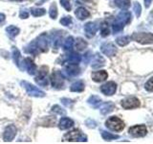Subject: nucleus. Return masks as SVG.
Masks as SVG:
<instances>
[{
	"instance_id": "nucleus-6",
	"label": "nucleus",
	"mask_w": 153,
	"mask_h": 144,
	"mask_svg": "<svg viewBox=\"0 0 153 144\" xmlns=\"http://www.w3.org/2000/svg\"><path fill=\"white\" fill-rule=\"evenodd\" d=\"M122 107L126 110H131V109H136L138 107H140V101L136 97H127L126 99H123L122 101Z\"/></svg>"
},
{
	"instance_id": "nucleus-16",
	"label": "nucleus",
	"mask_w": 153,
	"mask_h": 144,
	"mask_svg": "<svg viewBox=\"0 0 153 144\" xmlns=\"http://www.w3.org/2000/svg\"><path fill=\"white\" fill-rule=\"evenodd\" d=\"M65 71L69 76H76L78 74H79V72H80L78 64H69L67 65L65 67Z\"/></svg>"
},
{
	"instance_id": "nucleus-46",
	"label": "nucleus",
	"mask_w": 153,
	"mask_h": 144,
	"mask_svg": "<svg viewBox=\"0 0 153 144\" xmlns=\"http://www.w3.org/2000/svg\"><path fill=\"white\" fill-rule=\"evenodd\" d=\"M11 1H17L18 2V1H23V0H11Z\"/></svg>"
},
{
	"instance_id": "nucleus-32",
	"label": "nucleus",
	"mask_w": 153,
	"mask_h": 144,
	"mask_svg": "<svg viewBox=\"0 0 153 144\" xmlns=\"http://www.w3.org/2000/svg\"><path fill=\"white\" fill-rule=\"evenodd\" d=\"M123 26H124V24L122 23V22H120L118 20H116L114 23H113V25H112V28H113V32L114 33H118L120 31H122L123 29Z\"/></svg>"
},
{
	"instance_id": "nucleus-19",
	"label": "nucleus",
	"mask_w": 153,
	"mask_h": 144,
	"mask_svg": "<svg viewBox=\"0 0 153 144\" xmlns=\"http://www.w3.org/2000/svg\"><path fill=\"white\" fill-rule=\"evenodd\" d=\"M36 44L38 49L42 52H46L48 50V42H47V40L43 36H41L37 38L36 41Z\"/></svg>"
},
{
	"instance_id": "nucleus-11",
	"label": "nucleus",
	"mask_w": 153,
	"mask_h": 144,
	"mask_svg": "<svg viewBox=\"0 0 153 144\" xmlns=\"http://www.w3.org/2000/svg\"><path fill=\"white\" fill-rule=\"evenodd\" d=\"M100 50H102V52L105 56H108V57H114L117 53V48L115 47L113 43H110V42H106L102 44Z\"/></svg>"
},
{
	"instance_id": "nucleus-36",
	"label": "nucleus",
	"mask_w": 153,
	"mask_h": 144,
	"mask_svg": "<svg viewBox=\"0 0 153 144\" xmlns=\"http://www.w3.org/2000/svg\"><path fill=\"white\" fill-rule=\"evenodd\" d=\"M72 23V18L71 16H64V17H62L60 19V24L61 25H63V26H69L70 24Z\"/></svg>"
},
{
	"instance_id": "nucleus-15",
	"label": "nucleus",
	"mask_w": 153,
	"mask_h": 144,
	"mask_svg": "<svg viewBox=\"0 0 153 144\" xmlns=\"http://www.w3.org/2000/svg\"><path fill=\"white\" fill-rule=\"evenodd\" d=\"M74 126V121L68 117H62L59 121V127L60 130H67Z\"/></svg>"
},
{
	"instance_id": "nucleus-17",
	"label": "nucleus",
	"mask_w": 153,
	"mask_h": 144,
	"mask_svg": "<svg viewBox=\"0 0 153 144\" xmlns=\"http://www.w3.org/2000/svg\"><path fill=\"white\" fill-rule=\"evenodd\" d=\"M75 14H76V16L79 19V20H84V19L89 17V16H90L89 12L83 7H79V8L76 9V12H75Z\"/></svg>"
},
{
	"instance_id": "nucleus-44",
	"label": "nucleus",
	"mask_w": 153,
	"mask_h": 144,
	"mask_svg": "<svg viewBox=\"0 0 153 144\" xmlns=\"http://www.w3.org/2000/svg\"><path fill=\"white\" fill-rule=\"evenodd\" d=\"M5 19H6V16H5V14H0V24H2L5 21Z\"/></svg>"
},
{
	"instance_id": "nucleus-23",
	"label": "nucleus",
	"mask_w": 153,
	"mask_h": 144,
	"mask_svg": "<svg viewBox=\"0 0 153 144\" xmlns=\"http://www.w3.org/2000/svg\"><path fill=\"white\" fill-rule=\"evenodd\" d=\"M6 32L11 38H14L19 34V32H20V29H19L18 27H16V26L11 25V26H9V27L6 28Z\"/></svg>"
},
{
	"instance_id": "nucleus-12",
	"label": "nucleus",
	"mask_w": 153,
	"mask_h": 144,
	"mask_svg": "<svg viewBox=\"0 0 153 144\" xmlns=\"http://www.w3.org/2000/svg\"><path fill=\"white\" fill-rule=\"evenodd\" d=\"M23 65L30 75H35L36 72V65L31 58H26L23 61Z\"/></svg>"
},
{
	"instance_id": "nucleus-28",
	"label": "nucleus",
	"mask_w": 153,
	"mask_h": 144,
	"mask_svg": "<svg viewBox=\"0 0 153 144\" xmlns=\"http://www.w3.org/2000/svg\"><path fill=\"white\" fill-rule=\"evenodd\" d=\"M86 47H87V42H86L84 40H82V38H79L78 40H76V50L82 51V50L85 49Z\"/></svg>"
},
{
	"instance_id": "nucleus-27",
	"label": "nucleus",
	"mask_w": 153,
	"mask_h": 144,
	"mask_svg": "<svg viewBox=\"0 0 153 144\" xmlns=\"http://www.w3.org/2000/svg\"><path fill=\"white\" fill-rule=\"evenodd\" d=\"M131 38L128 37V36H123V37H120L116 40V42L120 46H126L127 45L129 42H130Z\"/></svg>"
},
{
	"instance_id": "nucleus-1",
	"label": "nucleus",
	"mask_w": 153,
	"mask_h": 144,
	"mask_svg": "<svg viewBox=\"0 0 153 144\" xmlns=\"http://www.w3.org/2000/svg\"><path fill=\"white\" fill-rule=\"evenodd\" d=\"M63 139L65 141H70V142H85L87 141V136H85L82 132L79 131V130H74V131H71L68 134H66Z\"/></svg>"
},
{
	"instance_id": "nucleus-18",
	"label": "nucleus",
	"mask_w": 153,
	"mask_h": 144,
	"mask_svg": "<svg viewBox=\"0 0 153 144\" xmlns=\"http://www.w3.org/2000/svg\"><path fill=\"white\" fill-rule=\"evenodd\" d=\"M116 20L122 22L123 24H127L131 21V14L128 12H121L118 14Z\"/></svg>"
},
{
	"instance_id": "nucleus-14",
	"label": "nucleus",
	"mask_w": 153,
	"mask_h": 144,
	"mask_svg": "<svg viewBox=\"0 0 153 144\" xmlns=\"http://www.w3.org/2000/svg\"><path fill=\"white\" fill-rule=\"evenodd\" d=\"M108 77V74L106 71L104 70H100V71H96L92 73V79L94 82H97V83H100V82H102L104 80H106Z\"/></svg>"
},
{
	"instance_id": "nucleus-31",
	"label": "nucleus",
	"mask_w": 153,
	"mask_h": 144,
	"mask_svg": "<svg viewBox=\"0 0 153 144\" xmlns=\"http://www.w3.org/2000/svg\"><path fill=\"white\" fill-rule=\"evenodd\" d=\"M102 136L104 140H112V139L119 138V136H117V134H110L108 132H102Z\"/></svg>"
},
{
	"instance_id": "nucleus-47",
	"label": "nucleus",
	"mask_w": 153,
	"mask_h": 144,
	"mask_svg": "<svg viewBox=\"0 0 153 144\" xmlns=\"http://www.w3.org/2000/svg\"><path fill=\"white\" fill-rule=\"evenodd\" d=\"M83 1H91V0H83Z\"/></svg>"
},
{
	"instance_id": "nucleus-33",
	"label": "nucleus",
	"mask_w": 153,
	"mask_h": 144,
	"mask_svg": "<svg viewBox=\"0 0 153 144\" xmlns=\"http://www.w3.org/2000/svg\"><path fill=\"white\" fill-rule=\"evenodd\" d=\"M20 52L18 51V49L16 47H13V58L16 64L19 66V59H20Z\"/></svg>"
},
{
	"instance_id": "nucleus-7",
	"label": "nucleus",
	"mask_w": 153,
	"mask_h": 144,
	"mask_svg": "<svg viewBox=\"0 0 153 144\" xmlns=\"http://www.w3.org/2000/svg\"><path fill=\"white\" fill-rule=\"evenodd\" d=\"M128 132L131 136L135 137H142V136H145L146 134L147 130L145 125H136V126L129 128Z\"/></svg>"
},
{
	"instance_id": "nucleus-29",
	"label": "nucleus",
	"mask_w": 153,
	"mask_h": 144,
	"mask_svg": "<svg viewBox=\"0 0 153 144\" xmlns=\"http://www.w3.org/2000/svg\"><path fill=\"white\" fill-rule=\"evenodd\" d=\"M31 13L33 16H44V14H46V11L45 9H41V8H33L31 10Z\"/></svg>"
},
{
	"instance_id": "nucleus-39",
	"label": "nucleus",
	"mask_w": 153,
	"mask_h": 144,
	"mask_svg": "<svg viewBox=\"0 0 153 144\" xmlns=\"http://www.w3.org/2000/svg\"><path fill=\"white\" fill-rule=\"evenodd\" d=\"M141 12H142V9H141V5L139 4L138 2L134 3V13H135L136 16L139 17L141 16Z\"/></svg>"
},
{
	"instance_id": "nucleus-45",
	"label": "nucleus",
	"mask_w": 153,
	"mask_h": 144,
	"mask_svg": "<svg viewBox=\"0 0 153 144\" xmlns=\"http://www.w3.org/2000/svg\"><path fill=\"white\" fill-rule=\"evenodd\" d=\"M46 1H48V0H37L36 5H41V4H43L44 2H46Z\"/></svg>"
},
{
	"instance_id": "nucleus-38",
	"label": "nucleus",
	"mask_w": 153,
	"mask_h": 144,
	"mask_svg": "<svg viewBox=\"0 0 153 144\" xmlns=\"http://www.w3.org/2000/svg\"><path fill=\"white\" fill-rule=\"evenodd\" d=\"M60 5L63 7L66 11L70 12L71 11V4H70V0H60Z\"/></svg>"
},
{
	"instance_id": "nucleus-25",
	"label": "nucleus",
	"mask_w": 153,
	"mask_h": 144,
	"mask_svg": "<svg viewBox=\"0 0 153 144\" xmlns=\"http://www.w3.org/2000/svg\"><path fill=\"white\" fill-rule=\"evenodd\" d=\"M88 103L92 106L94 108H98L99 106L102 104V99H100L99 96H96V95H92L91 97L88 99Z\"/></svg>"
},
{
	"instance_id": "nucleus-3",
	"label": "nucleus",
	"mask_w": 153,
	"mask_h": 144,
	"mask_svg": "<svg viewBox=\"0 0 153 144\" xmlns=\"http://www.w3.org/2000/svg\"><path fill=\"white\" fill-rule=\"evenodd\" d=\"M131 38L142 44H149L153 43V34L151 33H134Z\"/></svg>"
},
{
	"instance_id": "nucleus-42",
	"label": "nucleus",
	"mask_w": 153,
	"mask_h": 144,
	"mask_svg": "<svg viewBox=\"0 0 153 144\" xmlns=\"http://www.w3.org/2000/svg\"><path fill=\"white\" fill-rule=\"evenodd\" d=\"M61 102H62V104L65 105V106H69L70 103H71V100H69V99H65V98H62V99H61Z\"/></svg>"
},
{
	"instance_id": "nucleus-13",
	"label": "nucleus",
	"mask_w": 153,
	"mask_h": 144,
	"mask_svg": "<svg viewBox=\"0 0 153 144\" xmlns=\"http://www.w3.org/2000/svg\"><path fill=\"white\" fill-rule=\"evenodd\" d=\"M98 25L94 22H88L85 24L84 26V31H85V34L86 36H87L88 38H92L96 35V33H97L98 31Z\"/></svg>"
},
{
	"instance_id": "nucleus-40",
	"label": "nucleus",
	"mask_w": 153,
	"mask_h": 144,
	"mask_svg": "<svg viewBox=\"0 0 153 144\" xmlns=\"http://www.w3.org/2000/svg\"><path fill=\"white\" fill-rule=\"evenodd\" d=\"M145 88L146 90L148 91H153V77L152 78H150L149 80H148L146 83V86Z\"/></svg>"
},
{
	"instance_id": "nucleus-9",
	"label": "nucleus",
	"mask_w": 153,
	"mask_h": 144,
	"mask_svg": "<svg viewBox=\"0 0 153 144\" xmlns=\"http://www.w3.org/2000/svg\"><path fill=\"white\" fill-rule=\"evenodd\" d=\"M117 90V85L115 82H107L106 84L102 85L100 86V91L107 96H111L113 95Z\"/></svg>"
},
{
	"instance_id": "nucleus-2",
	"label": "nucleus",
	"mask_w": 153,
	"mask_h": 144,
	"mask_svg": "<svg viewBox=\"0 0 153 144\" xmlns=\"http://www.w3.org/2000/svg\"><path fill=\"white\" fill-rule=\"evenodd\" d=\"M105 126H106L108 129H110L111 131L114 132H120L123 130L124 128V123L123 122L122 119H120L117 116H112L109 117L106 122H105Z\"/></svg>"
},
{
	"instance_id": "nucleus-22",
	"label": "nucleus",
	"mask_w": 153,
	"mask_h": 144,
	"mask_svg": "<svg viewBox=\"0 0 153 144\" xmlns=\"http://www.w3.org/2000/svg\"><path fill=\"white\" fill-rule=\"evenodd\" d=\"M80 61H81V57L79 54H76V53H71L66 59V62L68 64H78Z\"/></svg>"
},
{
	"instance_id": "nucleus-30",
	"label": "nucleus",
	"mask_w": 153,
	"mask_h": 144,
	"mask_svg": "<svg viewBox=\"0 0 153 144\" xmlns=\"http://www.w3.org/2000/svg\"><path fill=\"white\" fill-rule=\"evenodd\" d=\"M73 45H74V38L70 36L66 38V40L64 42V49L65 50H71Z\"/></svg>"
},
{
	"instance_id": "nucleus-41",
	"label": "nucleus",
	"mask_w": 153,
	"mask_h": 144,
	"mask_svg": "<svg viewBox=\"0 0 153 144\" xmlns=\"http://www.w3.org/2000/svg\"><path fill=\"white\" fill-rule=\"evenodd\" d=\"M19 16H20L21 18L25 19V18H28L29 17V13L24 11V10H22V11H20V13H19Z\"/></svg>"
},
{
	"instance_id": "nucleus-35",
	"label": "nucleus",
	"mask_w": 153,
	"mask_h": 144,
	"mask_svg": "<svg viewBox=\"0 0 153 144\" xmlns=\"http://www.w3.org/2000/svg\"><path fill=\"white\" fill-rule=\"evenodd\" d=\"M100 33H102V37H107L109 35V28H108V25L106 24V22H103L102 24V28H100Z\"/></svg>"
},
{
	"instance_id": "nucleus-34",
	"label": "nucleus",
	"mask_w": 153,
	"mask_h": 144,
	"mask_svg": "<svg viewBox=\"0 0 153 144\" xmlns=\"http://www.w3.org/2000/svg\"><path fill=\"white\" fill-rule=\"evenodd\" d=\"M50 16L53 18V19H56V16H57V9H56V3H53L50 7Z\"/></svg>"
},
{
	"instance_id": "nucleus-8",
	"label": "nucleus",
	"mask_w": 153,
	"mask_h": 144,
	"mask_svg": "<svg viewBox=\"0 0 153 144\" xmlns=\"http://www.w3.org/2000/svg\"><path fill=\"white\" fill-rule=\"evenodd\" d=\"M16 133H17V130L14 125H9V126H7L3 134L4 141H7V142L12 141L13 139L16 137Z\"/></svg>"
},
{
	"instance_id": "nucleus-24",
	"label": "nucleus",
	"mask_w": 153,
	"mask_h": 144,
	"mask_svg": "<svg viewBox=\"0 0 153 144\" xmlns=\"http://www.w3.org/2000/svg\"><path fill=\"white\" fill-rule=\"evenodd\" d=\"M115 4L122 10H127L130 6V0H115Z\"/></svg>"
},
{
	"instance_id": "nucleus-20",
	"label": "nucleus",
	"mask_w": 153,
	"mask_h": 144,
	"mask_svg": "<svg viewBox=\"0 0 153 144\" xmlns=\"http://www.w3.org/2000/svg\"><path fill=\"white\" fill-rule=\"evenodd\" d=\"M105 64V61L103 58L100 56V54H96L94 56V59L92 61V67L93 68H100V67L103 66Z\"/></svg>"
},
{
	"instance_id": "nucleus-37",
	"label": "nucleus",
	"mask_w": 153,
	"mask_h": 144,
	"mask_svg": "<svg viewBox=\"0 0 153 144\" xmlns=\"http://www.w3.org/2000/svg\"><path fill=\"white\" fill-rule=\"evenodd\" d=\"M52 112H56V113H57V114H64V113H65V110H62V108H60L59 105L53 106Z\"/></svg>"
},
{
	"instance_id": "nucleus-5",
	"label": "nucleus",
	"mask_w": 153,
	"mask_h": 144,
	"mask_svg": "<svg viewBox=\"0 0 153 144\" xmlns=\"http://www.w3.org/2000/svg\"><path fill=\"white\" fill-rule=\"evenodd\" d=\"M51 84L53 88L56 89H61L64 86V79L59 71H54L51 75Z\"/></svg>"
},
{
	"instance_id": "nucleus-26",
	"label": "nucleus",
	"mask_w": 153,
	"mask_h": 144,
	"mask_svg": "<svg viewBox=\"0 0 153 144\" xmlns=\"http://www.w3.org/2000/svg\"><path fill=\"white\" fill-rule=\"evenodd\" d=\"M114 109V105L112 103L110 102H107V103H104L102 108H100V112H102V114H107L109 112H111L112 110Z\"/></svg>"
},
{
	"instance_id": "nucleus-43",
	"label": "nucleus",
	"mask_w": 153,
	"mask_h": 144,
	"mask_svg": "<svg viewBox=\"0 0 153 144\" xmlns=\"http://www.w3.org/2000/svg\"><path fill=\"white\" fill-rule=\"evenodd\" d=\"M152 3V0H145V6L146 8H149Z\"/></svg>"
},
{
	"instance_id": "nucleus-21",
	"label": "nucleus",
	"mask_w": 153,
	"mask_h": 144,
	"mask_svg": "<svg viewBox=\"0 0 153 144\" xmlns=\"http://www.w3.org/2000/svg\"><path fill=\"white\" fill-rule=\"evenodd\" d=\"M84 89V83L82 81H78L70 86V90L72 92H81Z\"/></svg>"
},
{
	"instance_id": "nucleus-10",
	"label": "nucleus",
	"mask_w": 153,
	"mask_h": 144,
	"mask_svg": "<svg viewBox=\"0 0 153 144\" xmlns=\"http://www.w3.org/2000/svg\"><path fill=\"white\" fill-rule=\"evenodd\" d=\"M48 73V67L47 66H41L39 71H38V74L36 77V82L40 86H47L48 81L46 78V75Z\"/></svg>"
},
{
	"instance_id": "nucleus-4",
	"label": "nucleus",
	"mask_w": 153,
	"mask_h": 144,
	"mask_svg": "<svg viewBox=\"0 0 153 144\" xmlns=\"http://www.w3.org/2000/svg\"><path fill=\"white\" fill-rule=\"evenodd\" d=\"M21 85L23 88L26 89L29 95L33 96V97H43V96L45 95V93L43 92V91H41L39 88H37L36 86H35L30 83H28L26 81H22Z\"/></svg>"
}]
</instances>
